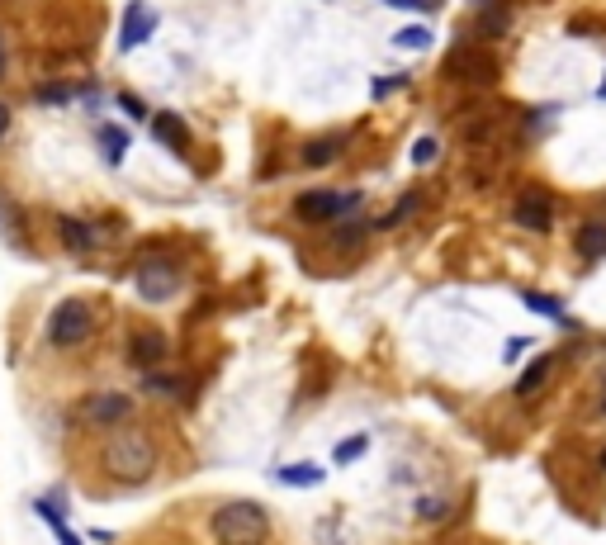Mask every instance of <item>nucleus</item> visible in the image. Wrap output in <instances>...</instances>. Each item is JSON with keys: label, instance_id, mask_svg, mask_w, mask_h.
Segmentation results:
<instances>
[{"label": "nucleus", "instance_id": "obj_13", "mask_svg": "<svg viewBox=\"0 0 606 545\" xmlns=\"http://www.w3.org/2000/svg\"><path fill=\"white\" fill-rule=\"evenodd\" d=\"M95 147H100V157H105L109 166H119V162L128 157V128L105 124L100 133H95Z\"/></svg>", "mask_w": 606, "mask_h": 545}, {"label": "nucleus", "instance_id": "obj_30", "mask_svg": "<svg viewBox=\"0 0 606 545\" xmlns=\"http://www.w3.org/2000/svg\"><path fill=\"white\" fill-rule=\"evenodd\" d=\"M597 100H606V81H602V86H597Z\"/></svg>", "mask_w": 606, "mask_h": 545}, {"label": "nucleus", "instance_id": "obj_29", "mask_svg": "<svg viewBox=\"0 0 606 545\" xmlns=\"http://www.w3.org/2000/svg\"><path fill=\"white\" fill-rule=\"evenodd\" d=\"M0 76H5V43H0Z\"/></svg>", "mask_w": 606, "mask_h": 545}, {"label": "nucleus", "instance_id": "obj_21", "mask_svg": "<svg viewBox=\"0 0 606 545\" xmlns=\"http://www.w3.org/2000/svg\"><path fill=\"white\" fill-rule=\"evenodd\" d=\"M417 204H422V195H403V200L393 204L389 214L379 218V228H393V223H403V218H412V209H417Z\"/></svg>", "mask_w": 606, "mask_h": 545}, {"label": "nucleus", "instance_id": "obj_32", "mask_svg": "<svg viewBox=\"0 0 606 545\" xmlns=\"http://www.w3.org/2000/svg\"><path fill=\"white\" fill-rule=\"evenodd\" d=\"M602 413H606V399H602Z\"/></svg>", "mask_w": 606, "mask_h": 545}, {"label": "nucleus", "instance_id": "obj_2", "mask_svg": "<svg viewBox=\"0 0 606 545\" xmlns=\"http://www.w3.org/2000/svg\"><path fill=\"white\" fill-rule=\"evenodd\" d=\"M214 536L218 545H266L270 536V512L251 498H232L214 512Z\"/></svg>", "mask_w": 606, "mask_h": 545}, {"label": "nucleus", "instance_id": "obj_11", "mask_svg": "<svg viewBox=\"0 0 606 545\" xmlns=\"http://www.w3.org/2000/svg\"><path fill=\"white\" fill-rule=\"evenodd\" d=\"M147 124H152V138H157V143L176 147V152L190 143V128H185V119H180V114H171V109H157Z\"/></svg>", "mask_w": 606, "mask_h": 545}, {"label": "nucleus", "instance_id": "obj_28", "mask_svg": "<svg viewBox=\"0 0 606 545\" xmlns=\"http://www.w3.org/2000/svg\"><path fill=\"white\" fill-rule=\"evenodd\" d=\"M5 133H10V105L0 100V138H5Z\"/></svg>", "mask_w": 606, "mask_h": 545}, {"label": "nucleus", "instance_id": "obj_7", "mask_svg": "<svg viewBox=\"0 0 606 545\" xmlns=\"http://www.w3.org/2000/svg\"><path fill=\"white\" fill-rule=\"evenodd\" d=\"M152 34H157V10H152L147 0H128V5H124V24H119V53L143 48Z\"/></svg>", "mask_w": 606, "mask_h": 545}, {"label": "nucleus", "instance_id": "obj_1", "mask_svg": "<svg viewBox=\"0 0 606 545\" xmlns=\"http://www.w3.org/2000/svg\"><path fill=\"white\" fill-rule=\"evenodd\" d=\"M105 470L114 479H124V484H143L152 479L157 470V441L138 427H128V432H109L105 441Z\"/></svg>", "mask_w": 606, "mask_h": 545}, {"label": "nucleus", "instance_id": "obj_23", "mask_svg": "<svg viewBox=\"0 0 606 545\" xmlns=\"http://www.w3.org/2000/svg\"><path fill=\"white\" fill-rule=\"evenodd\" d=\"M403 86H408V76H379L375 86H370V95H375V100H389V95L403 91Z\"/></svg>", "mask_w": 606, "mask_h": 545}, {"label": "nucleus", "instance_id": "obj_3", "mask_svg": "<svg viewBox=\"0 0 606 545\" xmlns=\"http://www.w3.org/2000/svg\"><path fill=\"white\" fill-rule=\"evenodd\" d=\"M133 285H138V294H143L147 304H166V299H176V294L185 290V271H180L171 256L147 252L138 275H133Z\"/></svg>", "mask_w": 606, "mask_h": 545}, {"label": "nucleus", "instance_id": "obj_14", "mask_svg": "<svg viewBox=\"0 0 606 545\" xmlns=\"http://www.w3.org/2000/svg\"><path fill=\"white\" fill-rule=\"evenodd\" d=\"M341 147H346V138H341V133H322V138H313V143L303 147V166H327V162H337Z\"/></svg>", "mask_w": 606, "mask_h": 545}, {"label": "nucleus", "instance_id": "obj_15", "mask_svg": "<svg viewBox=\"0 0 606 545\" xmlns=\"http://www.w3.org/2000/svg\"><path fill=\"white\" fill-rule=\"evenodd\" d=\"M521 304L540 318H554L559 327H573L569 323V309H564V299H554V294H535V290H521Z\"/></svg>", "mask_w": 606, "mask_h": 545}, {"label": "nucleus", "instance_id": "obj_20", "mask_svg": "<svg viewBox=\"0 0 606 545\" xmlns=\"http://www.w3.org/2000/svg\"><path fill=\"white\" fill-rule=\"evenodd\" d=\"M393 43H398V48H431V29H427V24L398 29V34H393Z\"/></svg>", "mask_w": 606, "mask_h": 545}, {"label": "nucleus", "instance_id": "obj_22", "mask_svg": "<svg viewBox=\"0 0 606 545\" xmlns=\"http://www.w3.org/2000/svg\"><path fill=\"white\" fill-rule=\"evenodd\" d=\"M408 157H412V166H431L436 157H441V143H436V138H417Z\"/></svg>", "mask_w": 606, "mask_h": 545}, {"label": "nucleus", "instance_id": "obj_19", "mask_svg": "<svg viewBox=\"0 0 606 545\" xmlns=\"http://www.w3.org/2000/svg\"><path fill=\"white\" fill-rule=\"evenodd\" d=\"M365 451H370V436H346V441L337 446V455H332V460H337V465H351V460H360Z\"/></svg>", "mask_w": 606, "mask_h": 545}, {"label": "nucleus", "instance_id": "obj_18", "mask_svg": "<svg viewBox=\"0 0 606 545\" xmlns=\"http://www.w3.org/2000/svg\"><path fill=\"white\" fill-rule=\"evenodd\" d=\"M275 479L289 484V489H313V484H322V470H318V465H285Z\"/></svg>", "mask_w": 606, "mask_h": 545}, {"label": "nucleus", "instance_id": "obj_17", "mask_svg": "<svg viewBox=\"0 0 606 545\" xmlns=\"http://www.w3.org/2000/svg\"><path fill=\"white\" fill-rule=\"evenodd\" d=\"M67 100H76L72 81H43V86H34V105H67Z\"/></svg>", "mask_w": 606, "mask_h": 545}, {"label": "nucleus", "instance_id": "obj_26", "mask_svg": "<svg viewBox=\"0 0 606 545\" xmlns=\"http://www.w3.org/2000/svg\"><path fill=\"white\" fill-rule=\"evenodd\" d=\"M360 237H365V228H360V223H351V228H337V247H356Z\"/></svg>", "mask_w": 606, "mask_h": 545}, {"label": "nucleus", "instance_id": "obj_9", "mask_svg": "<svg viewBox=\"0 0 606 545\" xmlns=\"http://www.w3.org/2000/svg\"><path fill=\"white\" fill-rule=\"evenodd\" d=\"M57 237H62V247H67L72 256H90V252H100V242H105V228H90L86 218L62 214V218H57Z\"/></svg>", "mask_w": 606, "mask_h": 545}, {"label": "nucleus", "instance_id": "obj_12", "mask_svg": "<svg viewBox=\"0 0 606 545\" xmlns=\"http://www.w3.org/2000/svg\"><path fill=\"white\" fill-rule=\"evenodd\" d=\"M573 247H578L583 261H602L606 256V223L602 218H588V223L578 228V242H573Z\"/></svg>", "mask_w": 606, "mask_h": 545}, {"label": "nucleus", "instance_id": "obj_5", "mask_svg": "<svg viewBox=\"0 0 606 545\" xmlns=\"http://www.w3.org/2000/svg\"><path fill=\"white\" fill-rule=\"evenodd\" d=\"M360 209V190H303L294 200V214L303 223H332V218H351Z\"/></svg>", "mask_w": 606, "mask_h": 545}, {"label": "nucleus", "instance_id": "obj_27", "mask_svg": "<svg viewBox=\"0 0 606 545\" xmlns=\"http://www.w3.org/2000/svg\"><path fill=\"white\" fill-rule=\"evenodd\" d=\"M521 351H526V342H521V337H517V342H507V346H502V361L512 365V361H517V356H521Z\"/></svg>", "mask_w": 606, "mask_h": 545}, {"label": "nucleus", "instance_id": "obj_4", "mask_svg": "<svg viewBox=\"0 0 606 545\" xmlns=\"http://www.w3.org/2000/svg\"><path fill=\"white\" fill-rule=\"evenodd\" d=\"M90 332H95V313H90L86 299H62L53 313H48V342L57 351H72V346L90 342Z\"/></svg>", "mask_w": 606, "mask_h": 545}, {"label": "nucleus", "instance_id": "obj_31", "mask_svg": "<svg viewBox=\"0 0 606 545\" xmlns=\"http://www.w3.org/2000/svg\"><path fill=\"white\" fill-rule=\"evenodd\" d=\"M602 470H606V451H602Z\"/></svg>", "mask_w": 606, "mask_h": 545}, {"label": "nucleus", "instance_id": "obj_6", "mask_svg": "<svg viewBox=\"0 0 606 545\" xmlns=\"http://www.w3.org/2000/svg\"><path fill=\"white\" fill-rule=\"evenodd\" d=\"M512 223H517V228H526V233H550V228H554V200H550V190H540V185L521 190L517 204H512Z\"/></svg>", "mask_w": 606, "mask_h": 545}, {"label": "nucleus", "instance_id": "obj_25", "mask_svg": "<svg viewBox=\"0 0 606 545\" xmlns=\"http://www.w3.org/2000/svg\"><path fill=\"white\" fill-rule=\"evenodd\" d=\"M384 5H393V10H417V15H431L441 0H384Z\"/></svg>", "mask_w": 606, "mask_h": 545}, {"label": "nucleus", "instance_id": "obj_16", "mask_svg": "<svg viewBox=\"0 0 606 545\" xmlns=\"http://www.w3.org/2000/svg\"><path fill=\"white\" fill-rule=\"evenodd\" d=\"M550 375H554V356H540V361H535L531 370L517 380V399H535V389L550 380Z\"/></svg>", "mask_w": 606, "mask_h": 545}, {"label": "nucleus", "instance_id": "obj_10", "mask_svg": "<svg viewBox=\"0 0 606 545\" xmlns=\"http://www.w3.org/2000/svg\"><path fill=\"white\" fill-rule=\"evenodd\" d=\"M166 351H171V342L161 337L157 327H143V332H133V351H128V356H133V365H138V370H147V375H152V370L166 361Z\"/></svg>", "mask_w": 606, "mask_h": 545}, {"label": "nucleus", "instance_id": "obj_8", "mask_svg": "<svg viewBox=\"0 0 606 545\" xmlns=\"http://www.w3.org/2000/svg\"><path fill=\"white\" fill-rule=\"evenodd\" d=\"M81 418H86L90 427H119V422L133 418V399H128V394H90V399L81 403Z\"/></svg>", "mask_w": 606, "mask_h": 545}, {"label": "nucleus", "instance_id": "obj_24", "mask_svg": "<svg viewBox=\"0 0 606 545\" xmlns=\"http://www.w3.org/2000/svg\"><path fill=\"white\" fill-rule=\"evenodd\" d=\"M114 100H119V105H124V114H133V119H152V109L143 105V100H138V95L133 91H119L114 95Z\"/></svg>", "mask_w": 606, "mask_h": 545}]
</instances>
